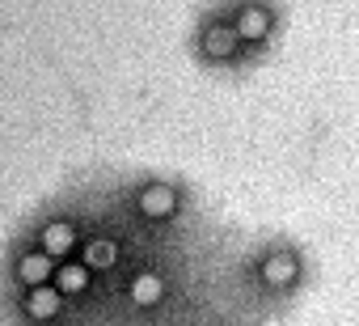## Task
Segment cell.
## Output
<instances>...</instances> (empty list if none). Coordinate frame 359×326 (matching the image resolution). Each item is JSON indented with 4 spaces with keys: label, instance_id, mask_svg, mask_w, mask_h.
Wrapping results in <instances>:
<instances>
[{
    "label": "cell",
    "instance_id": "5b68a950",
    "mask_svg": "<svg viewBox=\"0 0 359 326\" xmlns=\"http://www.w3.org/2000/svg\"><path fill=\"white\" fill-rule=\"evenodd\" d=\"M173 208H177V195H173L169 187L156 183V187H144V191H140V212H144V216H156V221H161V216H173Z\"/></svg>",
    "mask_w": 359,
    "mask_h": 326
},
{
    "label": "cell",
    "instance_id": "3957f363",
    "mask_svg": "<svg viewBox=\"0 0 359 326\" xmlns=\"http://www.w3.org/2000/svg\"><path fill=\"white\" fill-rule=\"evenodd\" d=\"M237 51H241V34L233 26H212L203 34V56L212 64H229V60H237Z\"/></svg>",
    "mask_w": 359,
    "mask_h": 326
},
{
    "label": "cell",
    "instance_id": "ba28073f",
    "mask_svg": "<svg viewBox=\"0 0 359 326\" xmlns=\"http://www.w3.org/2000/svg\"><path fill=\"white\" fill-rule=\"evenodd\" d=\"M118 263V246L114 242H106V237H97V242H89L85 246V267H114Z\"/></svg>",
    "mask_w": 359,
    "mask_h": 326
},
{
    "label": "cell",
    "instance_id": "8992f818",
    "mask_svg": "<svg viewBox=\"0 0 359 326\" xmlns=\"http://www.w3.org/2000/svg\"><path fill=\"white\" fill-rule=\"evenodd\" d=\"M18 280L26 284V288H43L47 280H51V254L43 250V254H26L22 263H18Z\"/></svg>",
    "mask_w": 359,
    "mask_h": 326
},
{
    "label": "cell",
    "instance_id": "277c9868",
    "mask_svg": "<svg viewBox=\"0 0 359 326\" xmlns=\"http://www.w3.org/2000/svg\"><path fill=\"white\" fill-rule=\"evenodd\" d=\"M60 305H64V292L60 288H30V296H26V313L34 318V322H51L55 313H60Z\"/></svg>",
    "mask_w": 359,
    "mask_h": 326
},
{
    "label": "cell",
    "instance_id": "6da1fadb",
    "mask_svg": "<svg viewBox=\"0 0 359 326\" xmlns=\"http://www.w3.org/2000/svg\"><path fill=\"white\" fill-rule=\"evenodd\" d=\"M271 26H275V18H271L266 5H241L237 18H233V30L241 34V43H262V39H271Z\"/></svg>",
    "mask_w": 359,
    "mask_h": 326
},
{
    "label": "cell",
    "instance_id": "9c48e42d",
    "mask_svg": "<svg viewBox=\"0 0 359 326\" xmlns=\"http://www.w3.org/2000/svg\"><path fill=\"white\" fill-rule=\"evenodd\" d=\"M161 292H165V284H161L156 275H135V280H131V301H135V305H156Z\"/></svg>",
    "mask_w": 359,
    "mask_h": 326
},
{
    "label": "cell",
    "instance_id": "7a4b0ae2",
    "mask_svg": "<svg viewBox=\"0 0 359 326\" xmlns=\"http://www.w3.org/2000/svg\"><path fill=\"white\" fill-rule=\"evenodd\" d=\"M296 275H300V263H296V254H287V250H275V254H266V259H262V284H266L271 292H283V288H292V284H296Z\"/></svg>",
    "mask_w": 359,
    "mask_h": 326
},
{
    "label": "cell",
    "instance_id": "30bf717a",
    "mask_svg": "<svg viewBox=\"0 0 359 326\" xmlns=\"http://www.w3.org/2000/svg\"><path fill=\"white\" fill-rule=\"evenodd\" d=\"M85 288H89V267H81V263H68V267L60 271V292L76 296V292H85Z\"/></svg>",
    "mask_w": 359,
    "mask_h": 326
},
{
    "label": "cell",
    "instance_id": "52a82bcc",
    "mask_svg": "<svg viewBox=\"0 0 359 326\" xmlns=\"http://www.w3.org/2000/svg\"><path fill=\"white\" fill-rule=\"evenodd\" d=\"M76 246V229L72 225H64V221H55V225H47L43 229V250L55 259V254H68Z\"/></svg>",
    "mask_w": 359,
    "mask_h": 326
}]
</instances>
